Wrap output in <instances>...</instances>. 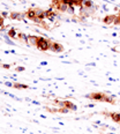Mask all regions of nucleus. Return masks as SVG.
I'll return each mask as SVG.
<instances>
[{"label":"nucleus","instance_id":"obj_14","mask_svg":"<svg viewBox=\"0 0 120 134\" xmlns=\"http://www.w3.org/2000/svg\"><path fill=\"white\" fill-rule=\"evenodd\" d=\"M13 87L14 88H18V89H27L28 88V86L22 85V83H14Z\"/></svg>","mask_w":120,"mask_h":134},{"label":"nucleus","instance_id":"obj_10","mask_svg":"<svg viewBox=\"0 0 120 134\" xmlns=\"http://www.w3.org/2000/svg\"><path fill=\"white\" fill-rule=\"evenodd\" d=\"M10 18L12 19H15V20H22L24 18V14H21V13H12L10 14Z\"/></svg>","mask_w":120,"mask_h":134},{"label":"nucleus","instance_id":"obj_11","mask_svg":"<svg viewBox=\"0 0 120 134\" xmlns=\"http://www.w3.org/2000/svg\"><path fill=\"white\" fill-rule=\"evenodd\" d=\"M110 117H111V118L116 121V123H120V112H119V113H116V112L110 113Z\"/></svg>","mask_w":120,"mask_h":134},{"label":"nucleus","instance_id":"obj_4","mask_svg":"<svg viewBox=\"0 0 120 134\" xmlns=\"http://www.w3.org/2000/svg\"><path fill=\"white\" fill-rule=\"evenodd\" d=\"M60 105L61 106H65L67 107V109H69V110H73V111H76V105H74L72 102H69V101H65V102H61L60 103Z\"/></svg>","mask_w":120,"mask_h":134},{"label":"nucleus","instance_id":"obj_15","mask_svg":"<svg viewBox=\"0 0 120 134\" xmlns=\"http://www.w3.org/2000/svg\"><path fill=\"white\" fill-rule=\"evenodd\" d=\"M18 37H20V38H21L23 42L28 43V36L27 35H24V34H18Z\"/></svg>","mask_w":120,"mask_h":134},{"label":"nucleus","instance_id":"obj_21","mask_svg":"<svg viewBox=\"0 0 120 134\" xmlns=\"http://www.w3.org/2000/svg\"><path fill=\"white\" fill-rule=\"evenodd\" d=\"M2 67H4V68H6V69H8V68H10V65H8V64H4V65H2Z\"/></svg>","mask_w":120,"mask_h":134},{"label":"nucleus","instance_id":"obj_5","mask_svg":"<svg viewBox=\"0 0 120 134\" xmlns=\"http://www.w3.org/2000/svg\"><path fill=\"white\" fill-rule=\"evenodd\" d=\"M38 38L37 36H28V43L30 45H34V46H37V43H38Z\"/></svg>","mask_w":120,"mask_h":134},{"label":"nucleus","instance_id":"obj_3","mask_svg":"<svg viewBox=\"0 0 120 134\" xmlns=\"http://www.w3.org/2000/svg\"><path fill=\"white\" fill-rule=\"evenodd\" d=\"M50 50H52L53 52H62V51H64V48H62V45L59 44V43H55V42H51V45H50Z\"/></svg>","mask_w":120,"mask_h":134},{"label":"nucleus","instance_id":"obj_12","mask_svg":"<svg viewBox=\"0 0 120 134\" xmlns=\"http://www.w3.org/2000/svg\"><path fill=\"white\" fill-rule=\"evenodd\" d=\"M27 16L29 19H30V20H34V19L36 18V14H35V9H29V10H28L27 12Z\"/></svg>","mask_w":120,"mask_h":134},{"label":"nucleus","instance_id":"obj_20","mask_svg":"<svg viewBox=\"0 0 120 134\" xmlns=\"http://www.w3.org/2000/svg\"><path fill=\"white\" fill-rule=\"evenodd\" d=\"M16 71H18V72L24 71V67H22V66H18V68H16Z\"/></svg>","mask_w":120,"mask_h":134},{"label":"nucleus","instance_id":"obj_16","mask_svg":"<svg viewBox=\"0 0 120 134\" xmlns=\"http://www.w3.org/2000/svg\"><path fill=\"white\" fill-rule=\"evenodd\" d=\"M8 36L9 37H15V36H16V31H15L14 28H12V29L8 31Z\"/></svg>","mask_w":120,"mask_h":134},{"label":"nucleus","instance_id":"obj_1","mask_svg":"<svg viewBox=\"0 0 120 134\" xmlns=\"http://www.w3.org/2000/svg\"><path fill=\"white\" fill-rule=\"evenodd\" d=\"M50 45H51L50 40L45 39L43 37L38 38V43H37V49L38 50H40V51H47V50H50Z\"/></svg>","mask_w":120,"mask_h":134},{"label":"nucleus","instance_id":"obj_13","mask_svg":"<svg viewBox=\"0 0 120 134\" xmlns=\"http://www.w3.org/2000/svg\"><path fill=\"white\" fill-rule=\"evenodd\" d=\"M104 102H109V103H114V97L111 95H106L104 96Z\"/></svg>","mask_w":120,"mask_h":134},{"label":"nucleus","instance_id":"obj_2","mask_svg":"<svg viewBox=\"0 0 120 134\" xmlns=\"http://www.w3.org/2000/svg\"><path fill=\"white\" fill-rule=\"evenodd\" d=\"M104 96H105V94H103V93H92V94L87 95V97H89V98L96 99V101H102V102H104Z\"/></svg>","mask_w":120,"mask_h":134},{"label":"nucleus","instance_id":"obj_18","mask_svg":"<svg viewBox=\"0 0 120 134\" xmlns=\"http://www.w3.org/2000/svg\"><path fill=\"white\" fill-rule=\"evenodd\" d=\"M34 21L37 22V23H40V22H42V19H40V18H35V19H34Z\"/></svg>","mask_w":120,"mask_h":134},{"label":"nucleus","instance_id":"obj_17","mask_svg":"<svg viewBox=\"0 0 120 134\" xmlns=\"http://www.w3.org/2000/svg\"><path fill=\"white\" fill-rule=\"evenodd\" d=\"M67 13L74 14V7H73V6H68V8H67Z\"/></svg>","mask_w":120,"mask_h":134},{"label":"nucleus","instance_id":"obj_9","mask_svg":"<svg viewBox=\"0 0 120 134\" xmlns=\"http://www.w3.org/2000/svg\"><path fill=\"white\" fill-rule=\"evenodd\" d=\"M45 15H46V18H49L51 21L53 20V18L55 16V13L53 12V9L52 8H50V9H47V10H45Z\"/></svg>","mask_w":120,"mask_h":134},{"label":"nucleus","instance_id":"obj_7","mask_svg":"<svg viewBox=\"0 0 120 134\" xmlns=\"http://www.w3.org/2000/svg\"><path fill=\"white\" fill-rule=\"evenodd\" d=\"M35 14H36V18H40L42 20L44 18H46V15H45V10L40 8H36L35 9Z\"/></svg>","mask_w":120,"mask_h":134},{"label":"nucleus","instance_id":"obj_8","mask_svg":"<svg viewBox=\"0 0 120 134\" xmlns=\"http://www.w3.org/2000/svg\"><path fill=\"white\" fill-rule=\"evenodd\" d=\"M81 2H82V7H84V8H91V7H93V2L91 0H82Z\"/></svg>","mask_w":120,"mask_h":134},{"label":"nucleus","instance_id":"obj_19","mask_svg":"<svg viewBox=\"0 0 120 134\" xmlns=\"http://www.w3.org/2000/svg\"><path fill=\"white\" fill-rule=\"evenodd\" d=\"M114 23H116V24H120V15L119 16H117V20L114 21Z\"/></svg>","mask_w":120,"mask_h":134},{"label":"nucleus","instance_id":"obj_6","mask_svg":"<svg viewBox=\"0 0 120 134\" xmlns=\"http://www.w3.org/2000/svg\"><path fill=\"white\" fill-rule=\"evenodd\" d=\"M117 20V16L116 15H107V16H105L104 18V23H106V24H110V23H112V22H114Z\"/></svg>","mask_w":120,"mask_h":134}]
</instances>
